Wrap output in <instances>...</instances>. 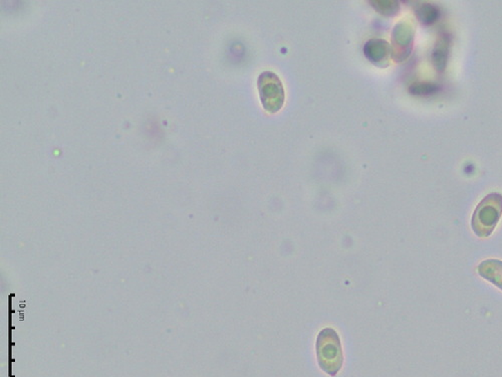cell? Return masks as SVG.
<instances>
[{
  "mask_svg": "<svg viewBox=\"0 0 502 377\" xmlns=\"http://www.w3.org/2000/svg\"><path fill=\"white\" fill-rule=\"evenodd\" d=\"M417 19L426 26L434 24L439 19L440 11L436 6L431 3H422L415 10Z\"/></svg>",
  "mask_w": 502,
  "mask_h": 377,
  "instance_id": "ba28073f",
  "label": "cell"
},
{
  "mask_svg": "<svg viewBox=\"0 0 502 377\" xmlns=\"http://www.w3.org/2000/svg\"><path fill=\"white\" fill-rule=\"evenodd\" d=\"M439 90V86L432 83H415L409 88V93L414 96H429L435 94Z\"/></svg>",
  "mask_w": 502,
  "mask_h": 377,
  "instance_id": "30bf717a",
  "label": "cell"
},
{
  "mask_svg": "<svg viewBox=\"0 0 502 377\" xmlns=\"http://www.w3.org/2000/svg\"><path fill=\"white\" fill-rule=\"evenodd\" d=\"M479 276L485 279L502 291V261L499 259H490L479 264Z\"/></svg>",
  "mask_w": 502,
  "mask_h": 377,
  "instance_id": "8992f818",
  "label": "cell"
},
{
  "mask_svg": "<svg viewBox=\"0 0 502 377\" xmlns=\"http://www.w3.org/2000/svg\"><path fill=\"white\" fill-rule=\"evenodd\" d=\"M370 4L384 17H395L400 10L399 2L396 0H374L370 1Z\"/></svg>",
  "mask_w": 502,
  "mask_h": 377,
  "instance_id": "9c48e42d",
  "label": "cell"
},
{
  "mask_svg": "<svg viewBox=\"0 0 502 377\" xmlns=\"http://www.w3.org/2000/svg\"><path fill=\"white\" fill-rule=\"evenodd\" d=\"M257 86L264 110L270 114L279 112L286 100V93L279 77L275 73L266 71L259 75Z\"/></svg>",
  "mask_w": 502,
  "mask_h": 377,
  "instance_id": "3957f363",
  "label": "cell"
},
{
  "mask_svg": "<svg viewBox=\"0 0 502 377\" xmlns=\"http://www.w3.org/2000/svg\"><path fill=\"white\" fill-rule=\"evenodd\" d=\"M451 39L447 35H440L432 54V63L436 71L442 73L447 66Z\"/></svg>",
  "mask_w": 502,
  "mask_h": 377,
  "instance_id": "52a82bcc",
  "label": "cell"
},
{
  "mask_svg": "<svg viewBox=\"0 0 502 377\" xmlns=\"http://www.w3.org/2000/svg\"><path fill=\"white\" fill-rule=\"evenodd\" d=\"M501 216L502 195L492 192L484 197L475 208L471 219V228L477 237H490Z\"/></svg>",
  "mask_w": 502,
  "mask_h": 377,
  "instance_id": "7a4b0ae2",
  "label": "cell"
},
{
  "mask_svg": "<svg viewBox=\"0 0 502 377\" xmlns=\"http://www.w3.org/2000/svg\"><path fill=\"white\" fill-rule=\"evenodd\" d=\"M315 348L319 367L331 376H337L344 362L342 343L337 332L332 328L322 330L317 336Z\"/></svg>",
  "mask_w": 502,
  "mask_h": 377,
  "instance_id": "6da1fadb",
  "label": "cell"
},
{
  "mask_svg": "<svg viewBox=\"0 0 502 377\" xmlns=\"http://www.w3.org/2000/svg\"><path fill=\"white\" fill-rule=\"evenodd\" d=\"M414 42V30L408 21H401L392 33V57L396 63H402L410 55Z\"/></svg>",
  "mask_w": 502,
  "mask_h": 377,
  "instance_id": "277c9868",
  "label": "cell"
},
{
  "mask_svg": "<svg viewBox=\"0 0 502 377\" xmlns=\"http://www.w3.org/2000/svg\"><path fill=\"white\" fill-rule=\"evenodd\" d=\"M364 54L371 63L382 66H384V64L388 65L389 59L392 57V50H391V46L388 42L384 41V39H373L365 44Z\"/></svg>",
  "mask_w": 502,
  "mask_h": 377,
  "instance_id": "5b68a950",
  "label": "cell"
}]
</instances>
